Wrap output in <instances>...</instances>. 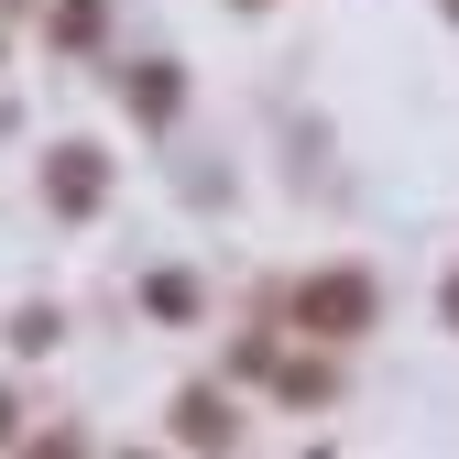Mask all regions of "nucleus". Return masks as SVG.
<instances>
[{"label":"nucleus","mask_w":459,"mask_h":459,"mask_svg":"<svg viewBox=\"0 0 459 459\" xmlns=\"http://www.w3.org/2000/svg\"><path fill=\"white\" fill-rule=\"evenodd\" d=\"M296 328L307 339H361L372 328V273H317V284H296Z\"/></svg>","instance_id":"obj_1"},{"label":"nucleus","mask_w":459,"mask_h":459,"mask_svg":"<svg viewBox=\"0 0 459 459\" xmlns=\"http://www.w3.org/2000/svg\"><path fill=\"white\" fill-rule=\"evenodd\" d=\"M176 437H186V448H230V437H241V416H230L219 394H186V405H176Z\"/></svg>","instance_id":"obj_2"},{"label":"nucleus","mask_w":459,"mask_h":459,"mask_svg":"<svg viewBox=\"0 0 459 459\" xmlns=\"http://www.w3.org/2000/svg\"><path fill=\"white\" fill-rule=\"evenodd\" d=\"M55 208H66V219L99 208V153H55Z\"/></svg>","instance_id":"obj_3"},{"label":"nucleus","mask_w":459,"mask_h":459,"mask_svg":"<svg viewBox=\"0 0 459 459\" xmlns=\"http://www.w3.org/2000/svg\"><path fill=\"white\" fill-rule=\"evenodd\" d=\"M33 459H77V437H33Z\"/></svg>","instance_id":"obj_4"},{"label":"nucleus","mask_w":459,"mask_h":459,"mask_svg":"<svg viewBox=\"0 0 459 459\" xmlns=\"http://www.w3.org/2000/svg\"><path fill=\"white\" fill-rule=\"evenodd\" d=\"M448 328H459V273H448Z\"/></svg>","instance_id":"obj_5"},{"label":"nucleus","mask_w":459,"mask_h":459,"mask_svg":"<svg viewBox=\"0 0 459 459\" xmlns=\"http://www.w3.org/2000/svg\"><path fill=\"white\" fill-rule=\"evenodd\" d=\"M0 437H12V394H0Z\"/></svg>","instance_id":"obj_6"},{"label":"nucleus","mask_w":459,"mask_h":459,"mask_svg":"<svg viewBox=\"0 0 459 459\" xmlns=\"http://www.w3.org/2000/svg\"><path fill=\"white\" fill-rule=\"evenodd\" d=\"M437 12H448V22H459V0H437Z\"/></svg>","instance_id":"obj_7"},{"label":"nucleus","mask_w":459,"mask_h":459,"mask_svg":"<svg viewBox=\"0 0 459 459\" xmlns=\"http://www.w3.org/2000/svg\"><path fill=\"white\" fill-rule=\"evenodd\" d=\"M252 12H263V0H252Z\"/></svg>","instance_id":"obj_8"}]
</instances>
